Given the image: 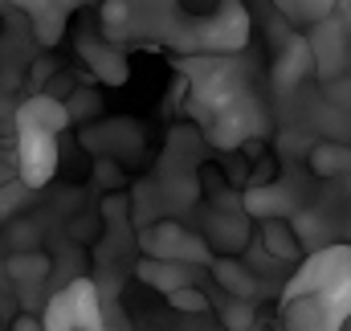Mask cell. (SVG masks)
I'll list each match as a JSON object with an SVG mask.
<instances>
[{
    "label": "cell",
    "mask_w": 351,
    "mask_h": 331,
    "mask_svg": "<svg viewBox=\"0 0 351 331\" xmlns=\"http://www.w3.org/2000/svg\"><path fill=\"white\" fill-rule=\"evenodd\" d=\"M265 249L274 253V258H282V262H290V258H298V242L290 238V229L282 225V221H265V233H262Z\"/></svg>",
    "instance_id": "obj_7"
},
{
    "label": "cell",
    "mask_w": 351,
    "mask_h": 331,
    "mask_svg": "<svg viewBox=\"0 0 351 331\" xmlns=\"http://www.w3.org/2000/svg\"><path fill=\"white\" fill-rule=\"evenodd\" d=\"M343 331H351V319H348V328H343Z\"/></svg>",
    "instance_id": "obj_11"
},
{
    "label": "cell",
    "mask_w": 351,
    "mask_h": 331,
    "mask_svg": "<svg viewBox=\"0 0 351 331\" xmlns=\"http://www.w3.org/2000/svg\"><path fill=\"white\" fill-rule=\"evenodd\" d=\"M168 299H172L176 311H196V315H200V311H208L204 290H200V286H192V282H188V286H180V290H172Z\"/></svg>",
    "instance_id": "obj_9"
},
{
    "label": "cell",
    "mask_w": 351,
    "mask_h": 331,
    "mask_svg": "<svg viewBox=\"0 0 351 331\" xmlns=\"http://www.w3.org/2000/svg\"><path fill=\"white\" fill-rule=\"evenodd\" d=\"M351 319V246H331L298 266L282 290V331H343Z\"/></svg>",
    "instance_id": "obj_1"
},
{
    "label": "cell",
    "mask_w": 351,
    "mask_h": 331,
    "mask_svg": "<svg viewBox=\"0 0 351 331\" xmlns=\"http://www.w3.org/2000/svg\"><path fill=\"white\" fill-rule=\"evenodd\" d=\"M213 278L225 286V299H254L258 295V278L241 266V262H213Z\"/></svg>",
    "instance_id": "obj_3"
},
{
    "label": "cell",
    "mask_w": 351,
    "mask_h": 331,
    "mask_svg": "<svg viewBox=\"0 0 351 331\" xmlns=\"http://www.w3.org/2000/svg\"><path fill=\"white\" fill-rule=\"evenodd\" d=\"M143 249H147L152 258H160V262H184V266H192V262H196V266H208V262H213L208 246H204L196 233L172 225V221L152 225V229L143 233Z\"/></svg>",
    "instance_id": "obj_2"
},
{
    "label": "cell",
    "mask_w": 351,
    "mask_h": 331,
    "mask_svg": "<svg viewBox=\"0 0 351 331\" xmlns=\"http://www.w3.org/2000/svg\"><path fill=\"white\" fill-rule=\"evenodd\" d=\"M278 4H282V12H290L294 21H323L335 0H278Z\"/></svg>",
    "instance_id": "obj_8"
},
{
    "label": "cell",
    "mask_w": 351,
    "mask_h": 331,
    "mask_svg": "<svg viewBox=\"0 0 351 331\" xmlns=\"http://www.w3.org/2000/svg\"><path fill=\"white\" fill-rule=\"evenodd\" d=\"M12 331H41V323H37V319H29V315H21V319L12 323Z\"/></svg>",
    "instance_id": "obj_10"
},
{
    "label": "cell",
    "mask_w": 351,
    "mask_h": 331,
    "mask_svg": "<svg viewBox=\"0 0 351 331\" xmlns=\"http://www.w3.org/2000/svg\"><path fill=\"white\" fill-rule=\"evenodd\" d=\"M221 323H225V331H254V323H258L254 299H225V307H221Z\"/></svg>",
    "instance_id": "obj_6"
},
{
    "label": "cell",
    "mask_w": 351,
    "mask_h": 331,
    "mask_svg": "<svg viewBox=\"0 0 351 331\" xmlns=\"http://www.w3.org/2000/svg\"><path fill=\"white\" fill-rule=\"evenodd\" d=\"M311 168H315V176L335 180V176H343V172L351 168V152L339 148V144H323V148L311 152Z\"/></svg>",
    "instance_id": "obj_5"
},
{
    "label": "cell",
    "mask_w": 351,
    "mask_h": 331,
    "mask_svg": "<svg viewBox=\"0 0 351 331\" xmlns=\"http://www.w3.org/2000/svg\"><path fill=\"white\" fill-rule=\"evenodd\" d=\"M139 278L172 295V290H180V286L192 282V266H184V262H143V266H139Z\"/></svg>",
    "instance_id": "obj_4"
}]
</instances>
